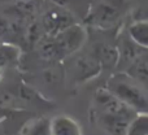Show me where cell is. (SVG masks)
<instances>
[{
    "label": "cell",
    "instance_id": "obj_1",
    "mask_svg": "<svg viewBox=\"0 0 148 135\" xmlns=\"http://www.w3.org/2000/svg\"><path fill=\"white\" fill-rule=\"evenodd\" d=\"M105 87L136 113H148V90L140 86L126 71L113 74L107 81Z\"/></svg>",
    "mask_w": 148,
    "mask_h": 135
},
{
    "label": "cell",
    "instance_id": "obj_2",
    "mask_svg": "<svg viewBox=\"0 0 148 135\" xmlns=\"http://www.w3.org/2000/svg\"><path fill=\"white\" fill-rule=\"evenodd\" d=\"M126 9V0H99L91 8L86 22L99 30H109L118 25Z\"/></svg>",
    "mask_w": 148,
    "mask_h": 135
},
{
    "label": "cell",
    "instance_id": "obj_3",
    "mask_svg": "<svg viewBox=\"0 0 148 135\" xmlns=\"http://www.w3.org/2000/svg\"><path fill=\"white\" fill-rule=\"evenodd\" d=\"M52 38L61 55V59L64 60L65 57L73 56L83 47L87 40V30L82 25L75 22Z\"/></svg>",
    "mask_w": 148,
    "mask_h": 135
},
{
    "label": "cell",
    "instance_id": "obj_4",
    "mask_svg": "<svg viewBox=\"0 0 148 135\" xmlns=\"http://www.w3.org/2000/svg\"><path fill=\"white\" fill-rule=\"evenodd\" d=\"M75 23L74 16L66 8H62L61 5L52 7L47 10L42 17V29L44 31V35L55 36L60 31L65 30L70 25Z\"/></svg>",
    "mask_w": 148,
    "mask_h": 135
},
{
    "label": "cell",
    "instance_id": "obj_5",
    "mask_svg": "<svg viewBox=\"0 0 148 135\" xmlns=\"http://www.w3.org/2000/svg\"><path fill=\"white\" fill-rule=\"evenodd\" d=\"M103 68L92 53H82L73 59L70 74L75 83H83L94 79L101 73Z\"/></svg>",
    "mask_w": 148,
    "mask_h": 135
},
{
    "label": "cell",
    "instance_id": "obj_6",
    "mask_svg": "<svg viewBox=\"0 0 148 135\" xmlns=\"http://www.w3.org/2000/svg\"><path fill=\"white\" fill-rule=\"evenodd\" d=\"M135 116L95 113L96 122L108 135H126L130 122Z\"/></svg>",
    "mask_w": 148,
    "mask_h": 135
},
{
    "label": "cell",
    "instance_id": "obj_7",
    "mask_svg": "<svg viewBox=\"0 0 148 135\" xmlns=\"http://www.w3.org/2000/svg\"><path fill=\"white\" fill-rule=\"evenodd\" d=\"M92 55L100 62L103 70H112L117 68L120 61V51L117 44L109 43V42H97L92 46Z\"/></svg>",
    "mask_w": 148,
    "mask_h": 135
},
{
    "label": "cell",
    "instance_id": "obj_8",
    "mask_svg": "<svg viewBox=\"0 0 148 135\" xmlns=\"http://www.w3.org/2000/svg\"><path fill=\"white\" fill-rule=\"evenodd\" d=\"M49 127L52 135H83L79 123L65 114L55 116L49 120Z\"/></svg>",
    "mask_w": 148,
    "mask_h": 135
},
{
    "label": "cell",
    "instance_id": "obj_9",
    "mask_svg": "<svg viewBox=\"0 0 148 135\" xmlns=\"http://www.w3.org/2000/svg\"><path fill=\"white\" fill-rule=\"evenodd\" d=\"M117 47H118V51H120V61H118V65L126 64L127 65L126 68H129L135 60H138L139 57H142L146 53V49H143L136 43H134L129 35L126 38L121 39L117 43Z\"/></svg>",
    "mask_w": 148,
    "mask_h": 135
},
{
    "label": "cell",
    "instance_id": "obj_10",
    "mask_svg": "<svg viewBox=\"0 0 148 135\" xmlns=\"http://www.w3.org/2000/svg\"><path fill=\"white\" fill-rule=\"evenodd\" d=\"M127 35L139 47L148 51V21H135L127 27Z\"/></svg>",
    "mask_w": 148,
    "mask_h": 135
},
{
    "label": "cell",
    "instance_id": "obj_11",
    "mask_svg": "<svg viewBox=\"0 0 148 135\" xmlns=\"http://www.w3.org/2000/svg\"><path fill=\"white\" fill-rule=\"evenodd\" d=\"M126 73L134 78L140 86H143L146 90H148V59L146 55L139 57L138 60L133 62L127 69Z\"/></svg>",
    "mask_w": 148,
    "mask_h": 135
},
{
    "label": "cell",
    "instance_id": "obj_12",
    "mask_svg": "<svg viewBox=\"0 0 148 135\" xmlns=\"http://www.w3.org/2000/svg\"><path fill=\"white\" fill-rule=\"evenodd\" d=\"M126 135H148V113H138L129 125Z\"/></svg>",
    "mask_w": 148,
    "mask_h": 135
},
{
    "label": "cell",
    "instance_id": "obj_13",
    "mask_svg": "<svg viewBox=\"0 0 148 135\" xmlns=\"http://www.w3.org/2000/svg\"><path fill=\"white\" fill-rule=\"evenodd\" d=\"M20 51L13 44H3L0 46V68L10 64L18 59Z\"/></svg>",
    "mask_w": 148,
    "mask_h": 135
},
{
    "label": "cell",
    "instance_id": "obj_14",
    "mask_svg": "<svg viewBox=\"0 0 148 135\" xmlns=\"http://www.w3.org/2000/svg\"><path fill=\"white\" fill-rule=\"evenodd\" d=\"M23 135H52L51 127H49V120L47 118L36 120L26 129Z\"/></svg>",
    "mask_w": 148,
    "mask_h": 135
}]
</instances>
